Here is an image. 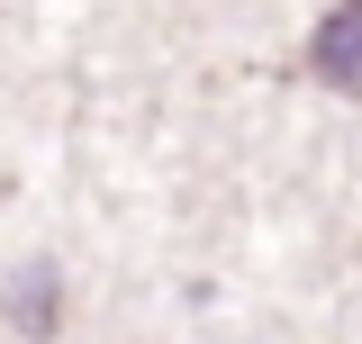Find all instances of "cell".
<instances>
[{"label": "cell", "mask_w": 362, "mask_h": 344, "mask_svg": "<svg viewBox=\"0 0 362 344\" xmlns=\"http://www.w3.org/2000/svg\"><path fill=\"white\" fill-rule=\"evenodd\" d=\"M308 73H317L326 91L362 100V0H335V9L317 18V37H308Z\"/></svg>", "instance_id": "1"}]
</instances>
